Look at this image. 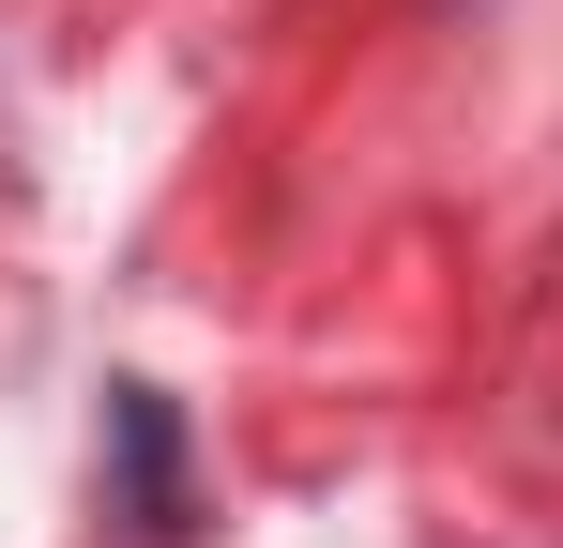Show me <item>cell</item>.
Here are the masks:
<instances>
[{
  "instance_id": "obj_1",
  "label": "cell",
  "mask_w": 563,
  "mask_h": 548,
  "mask_svg": "<svg viewBox=\"0 0 563 548\" xmlns=\"http://www.w3.org/2000/svg\"><path fill=\"white\" fill-rule=\"evenodd\" d=\"M107 487H122V534H137V548H184V534H198L184 412H168L153 381H107Z\"/></svg>"
}]
</instances>
